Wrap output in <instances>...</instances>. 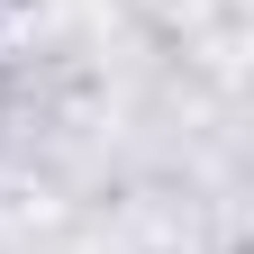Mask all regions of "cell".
I'll use <instances>...</instances> for the list:
<instances>
[{
  "mask_svg": "<svg viewBox=\"0 0 254 254\" xmlns=\"http://www.w3.org/2000/svg\"><path fill=\"white\" fill-rule=\"evenodd\" d=\"M0 118H9V73H0Z\"/></svg>",
  "mask_w": 254,
  "mask_h": 254,
  "instance_id": "cell-1",
  "label": "cell"
}]
</instances>
